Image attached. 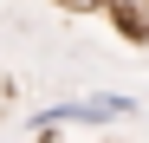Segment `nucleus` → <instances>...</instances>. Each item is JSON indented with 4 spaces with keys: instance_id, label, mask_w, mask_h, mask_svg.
Listing matches in <instances>:
<instances>
[{
    "instance_id": "f257e3e1",
    "label": "nucleus",
    "mask_w": 149,
    "mask_h": 143,
    "mask_svg": "<svg viewBox=\"0 0 149 143\" xmlns=\"http://www.w3.org/2000/svg\"><path fill=\"white\" fill-rule=\"evenodd\" d=\"M110 117H136V98L123 91H91V98H58L33 111V130H58V124H110Z\"/></svg>"
}]
</instances>
